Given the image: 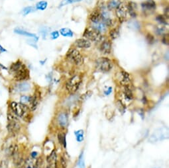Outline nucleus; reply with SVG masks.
<instances>
[{
	"label": "nucleus",
	"instance_id": "obj_26",
	"mask_svg": "<svg viewBox=\"0 0 169 168\" xmlns=\"http://www.w3.org/2000/svg\"><path fill=\"white\" fill-rule=\"evenodd\" d=\"M78 168H86L83 152H81V154L79 155V158H78Z\"/></svg>",
	"mask_w": 169,
	"mask_h": 168
},
{
	"label": "nucleus",
	"instance_id": "obj_10",
	"mask_svg": "<svg viewBox=\"0 0 169 168\" xmlns=\"http://www.w3.org/2000/svg\"><path fill=\"white\" fill-rule=\"evenodd\" d=\"M141 7L144 13L150 14L154 12L156 9V4L153 0H147L141 4Z\"/></svg>",
	"mask_w": 169,
	"mask_h": 168
},
{
	"label": "nucleus",
	"instance_id": "obj_48",
	"mask_svg": "<svg viewBox=\"0 0 169 168\" xmlns=\"http://www.w3.org/2000/svg\"><path fill=\"white\" fill-rule=\"evenodd\" d=\"M155 168H156V167H155Z\"/></svg>",
	"mask_w": 169,
	"mask_h": 168
},
{
	"label": "nucleus",
	"instance_id": "obj_37",
	"mask_svg": "<svg viewBox=\"0 0 169 168\" xmlns=\"http://www.w3.org/2000/svg\"><path fill=\"white\" fill-rule=\"evenodd\" d=\"M146 40L149 44H153L155 42V38L151 34H147L146 36Z\"/></svg>",
	"mask_w": 169,
	"mask_h": 168
},
{
	"label": "nucleus",
	"instance_id": "obj_20",
	"mask_svg": "<svg viewBox=\"0 0 169 168\" xmlns=\"http://www.w3.org/2000/svg\"><path fill=\"white\" fill-rule=\"evenodd\" d=\"M127 5L128 12H129V15H131V17H135L137 15V5L135 3L130 1Z\"/></svg>",
	"mask_w": 169,
	"mask_h": 168
},
{
	"label": "nucleus",
	"instance_id": "obj_21",
	"mask_svg": "<svg viewBox=\"0 0 169 168\" xmlns=\"http://www.w3.org/2000/svg\"><path fill=\"white\" fill-rule=\"evenodd\" d=\"M124 99L126 101H131L133 99V95L131 90L129 88V85L123 86V91Z\"/></svg>",
	"mask_w": 169,
	"mask_h": 168
},
{
	"label": "nucleus",
	"instance_id": "obj_17",
	"mask_svg": "<svg viewBox=\"0 0 169 168\" xmlns=\"http://www.w3.org/2000/svg\"><path fill=\"white\" fill-rule=\"evenodd\" d=\"M90 21L92 23H98L99 21H102V15L98 9H96L92 12V13L90 15Z\"/></svg>",
	"mask_w": 169,
	"mask_h": 168
},
{
	"label": "nucleus",
	"instance_id": "obj_22",
	"mask_svg": "<svg viewBox=\"0 0 169 168\" xmlns=\"http://www.w3.org/2000/svg\"><path fill=\"white\" fill-rule=\"evenodd\" d=\"M56 153L55 150H52L51 154H50L47 157H46V162H47L50 166H52V165L56 164Z\"/></svg>",
	"mask_w": 169,
	"mask_h": 168
},
{
	"label": "nucleus",
	"instance_id": "obj_12",
	"mask_svg": "<svg viewBox=\"0 0 169 168\" xmlns=\"http://www.w3.org/2000/svg\"><path fill=\"white\" fill-rule=\"evenodd\" d=\"M31 89V85L29 83L22 82L15 85V91L19 93H24L29 91Z\"/></svg>",
	"mask_w": 169,
	"mask_h": 168
},
{
	"label": "nucleus",
	"instance_id": "obj_13",
	"mask_svg": "<svg viewBox=\"0 0 169 168\" xmlns=\"http://www.w3.org/2000/svg\"><path fill=\"white\" fill-rule=\"evenodd\" d=\"M75 46L79 48H89L91 46V42L88 40L84 39H77L74 42Z\"/></svg>",
	"mask_w": 169,
	"mask_h": 168
},
{
	"label": "nucleus",
	"instance_id": "obj_5",
	"mask_svg": "<svg viewBox=\"0 0 169 168\" xmlns=\"http://www.w3.org/2000/svg\"><path fill=\"white\" fill-rule=\"evenodd\" d=\"M83 36L89 41H92L94 42H101L103 40V36L102 33H99L92 27L86 28L83 33Z\"/></svg>",
	"mask_w": 169,
	"mask_h": 168
},
{
	"label": "nucleus",
	"instance_id": "obj_36",
	"mask_svg": "<svg viewBox=\"0 0 169 168\" xmlns=\"http://www.w3.org/2000/svg\"><path fill=\"white\" fill-rule=\"evenodd\" d=\"M49 28L48 27H43L41 28V29H40V33L42 35L43 37H44V38H45L46 36L47 35V34L49 32Z\"/></svg>",
	"mask_w": 169,
	"mask_h": 168
},
{
	"label": "nucleus",
	"instance_id": "obj_40",
	"mask_svg": "<svg viewBox=\"0 0 169 168\" xmlns=\"http://www.w3.org/2000/svg\"><path fill=\"white\" fill-rule=\"evenodd\" d=\"M51 39H56L59 36L58 31H57V30L53 31L52 33H51Z\"/></svg>",
	"mask_w": 169,
	"mask_h": 168
},
{
	"label": "nucleus",
	"instance_id": "obj_23",
	"mask_svg": "<svg viewBox=\"0 0 169 168\" xmlns=\"http://www.w3.org/2000/svg\"><path fill=\"white\" fill-rule=\"evenodd\" d=\"M24 64L23 62H21L20 60H18L17 62H14V63L12 64L10 66V70L12 72L14 73L15 71H17L18 70H19L20 68L23 66Z\"/></svg>",
	"mask_w": 169,
	"mask_h": 168
},
{
	"label": "nucleus",
	"instance_id": "obj_30",
	"mask_svg": "<svg viewBox=\"0 0 169 168\" xmlns=\"http://www.w3.org/2000/svg\"><path fill=\"white\" fill-rule=\"evenodd\" d=\"M35 11V8L32 7V6H28V7H25L23 10L21 11V13L23 14L24 16H25V15L29 14L31 13H33Z\"/></svg>",
	"mask_w": 169,
	"mask_h": 168
},
{
	"label": "nucleus",
	"instance_id": "obj_18",
	"mask_svg": "<svg viewBox=\"0 0 169 168\" xmlns=\"http://www.w3.org/2000/svg\"><path fill=\"white\" fill-rule=\"evenodd\" d=\"M58 123L62 128H65L68 123V114L66 113H61L58 116Z\"/></svg>",
	"mask_w": 169,
	"mask_h": 168
},
{
	"label": "nucleus",
	"instance_id": "obj_33",
	"mask_svg": "<svg viewBox=\"0 0 169 168\" xmlns=\"http://www.w3.org/2000/svg\"><path fill=\"white\" fill-rule=\"evenodd\" d=\"M31 98V96H29V95H22L20 97V101L21 103L25 104L27 105V104H29Z\"/></svg>",
	"mask_w": 169,
	"mask_h": 168
},
{
	"label": "nucleus",
	"instance_id": "obj_47",
	"mask_svg": "<svg viewBox=\"0 0 169 168\" xmlns=\"http://www.w3.org/2000/svg\"><path fill=\"white\" fill-rule=\"evenodd\" d=\"M30 1H33V0H30Z\"/></svg>",
	"mask_w": 169,
	"mask_h": 168
},
{
	"label": "nucleus",
	"instance_id": "obj_8",
	"mask_svg": "<svg viewBox=\"0 0 169 168\" xmlns=\"http://www.w3.org/2000/svg\"><path fill=\"white\" fill-rule=\"evenodd\" d=\"M13 74L14 79L18 82H21V81L26 80L29 78V71L25 64L19 70H18Z\"/></svg>",
	"mask_w": 169,
	"mask_h": 168
},
{
	"label": "nucleus",
	"instance_id": "obj_39",
	"mask_svg": "<svg viewBox=\"0 0 169 168\" xmlns=\"http://www.w3.org/2000/svg\"><path fill=\"white\" fill-rule=\"evenodd\" d=\"M129 27H132L133 29H139V24L137 22H131L129 23Z\"/></svg>",
	"mask_w": 169,
	"mask_h": 168
},
{
	"label": "nucleus",
	"instance_id": "obj_43",
	"mask_svg": "<svg viewBox=\"0 0 169 168\" xmlns=\"http://www.w3.org/2000/svg\"><path fill=\"white\" fill-rule=\"evenodd\" d=\"M111 91H112V88L109 87V88L107 90H105V91H104V94L105 95H108L110 94V93H111Z\"/></svg>",
	"mask_w": 169,
	"mask_h": 168
},
{
	"label": "nucleus",
	"instance_id": "obj_11",
	"mask_svg": "<svg viewBox=\"0 0 169 168\" xmlns=\"http://www.w3.org/2000/svg\"><path fill=\"white\" fill-rule=\"evenodd\" d=\"M40 99V93L38 92H35L33 96H31V101L28 106L29 107V109L31 111H34L36 110V109L38 106L39 101Z\"/></svg>",
	"mask_w": 169,
	"mask_h": 168
},
{
	"label": "nucleus",
	"instance_id": "obj_29",
	"mask_svg": "<svg viewBox=\"0 0 169 168\" xmlns=\"http://www.w3.org/2000/svg\"><path fill=\"white\" fill-rule=\"evenodd\" d=\"M48 4L46 1H40L39 2L37 3L36 4V9H38V10L43 11L47 7Z\"/></svg>",
	"mask_w": 169,
	"mask_h": 168
},
{
	"label": "nucleus",
	"instance_id": "obj_7",
	"mask_svg": "<svg viewBox=\"0 0 169 168\" xmlns=\"http://www.w3.org/2000/svg\"><path fill=\"white\" fill-rule=\"evenodd\" d=\"M115 13H116L119 21L121 23L123 22L127 19L128 15H129L127 5L124 3H119L117 7L115 8Z\"/></svg>",
	"mask_w": 169,
	"mask_h": 168
},
{
	"label": "nucleus",
	"instance_id": "obj_4",
	"mask_svg": "<svg viewBox=\"0 0 169 168\" xmlns=\"http://www.w3.org/2000/svg\"><path fill=\"white\" fill-rule=\"evenodd\" d=\"M82 81V77L79 74L74 75L68 80L66 83V89L70 93L76 92L79 88Z\"/></svg>",
	"mask_w": 169,
	"mask_h": 168
},
{
	"label": "nucleus",
	"instance_id": "obj_44",
	"mask_svg": "<svg viewBox=\"0 0 169 168\" xmlns=\"http://www.w3.org/2000/svg\"><path fill=\"white\" fill-rule=\"evenodd\" d=\"M37 155H38V154L36 152H31V157L32 158H36Z\"/></svg>",
	"mask_w": 169,
	"mask_h": 168
},
{
	"label": "nucleus",
	"instance_id": "obj_27",
	"mask_svg": "<svg viewBox=\"0 0 169 168\" xmlns=\"http://www.w3.org/2000/svg\"><path fill=\"white\" fill-rule=\"evenodd\" d=\"M167 17H166L164 15H159L157 17H156V21L161 24L163 25H168V21H167Z\"/></svg>",
	"mask_w": 169,
	"mask_h": 168
},
{
	"label": "nucleus",
	"instance_id": "obj_31",
	"mask_svg": "<svg viewBox=\"0 0 169 168\" xmlns=\"http://www.w3.org/2000/svg\"><path fill=\"white\" fill-rule=\"evenodd\" d=\"M119 35H120V31H119L117 28H114V29H111L110 32H109V36H110L112 39H117L119 36Z\"/></svg>",
	"mask_w": 169,
	"mask_h": 168
},
{
	"label": "nucleus",
	"instance_id": "obj_34",
	"mask_svg": "<svg viewBox=\"0 0 169 168\" xmlns=\"http://www.w3.org/2000/svg\"><path fill=\"white\" fill-rule=\"evenodd\" d=\"M92 94V91H87L86 93H84V94H83L80 97V100L81 101H86L87 99H88L89 97H91Z\"/></svg>",
	"mask_w": 169,
	"mask_h": 168
},
{
	"label": "nucleus",
	"instance_id": "obj_38",
	"mask_svg": "<svg viewBox=\"0 0 169 168\" xmlns=\"http://www.w3.org/2000/svg\"><path fill=\"white\" fill-rule=\"evenodd\" d=\"M61 165L62 168H67V160H66L65 158L63 156H62L61 158Z\"/></svg>",
	"mask_w": 169,
	"mask_h": 168
},
{
	"label": "nucleus",
	"instance_id": "obj_46",
	"mask_svg": "<svg viewBox=\"0 0 169 168\" xmlns=\"http://www.w3.org/2000/svg\"><path fill=\"white\" fill-rule=\"evenodd\" d=\"M1 67H2V68H5V67H4V66H3V65H2V64H0V68H1Z\"/></svg>",
	"mask_w": 169,
	"mask_h": 168
},
{
	"label": "nucleus",
	"instance_id": "obj_35",
	"mask_svg": "<svg viewBox=\"0 0 169 168\" xmlns=\"http://www.w3.org/2000/svg\"><path fill=\"white\" fill-rule=\"evenodd\" d=\"M80 1H82V0H62V1L61 2V7H62V6L66 5H68V4H73V3L78 2Z\"/></svg>",
	"mask_w": 169,
	"mask_h": 168
},
{
	"label": "nucleus",
	"instance_id": "obj_3",
	"mask_svg": "<svg viewBox=\"0 0 169 168\" xmlns=\"http://www.w3.org/2000/svg\"><path fill=\"white\" fill-rule=\"evenodd\" d=\"M112 67V62L108 58H99L96 61V68L98 71H102V72H108L111 70Z\"/></svg>",
	"mask_w": 169,
	"mask_h": 168
},
{
	"label": "nucleus",
	"instance_id": "obj_32",
	"mask_svg": "<svg viewBox=\"0 0 169 168\" xmlns=\"http://www.w3.org/2000/svg\"><path fill=\"white\" fill-rule=\"evenodd\" d=\"M119 4V3L117 2L116 1H115V0H110L108 2V5H107V7L108 10H112V9H115Z\"/></svg>",
	"mask_w": 169,
	"mask_h": 168
},
{
	"label": "nucleus",
	"instance_id": "obj_42",
	"mask_svg": "<svg viewBox=\"0 0 169 168\" xmlns=\"http://www.w3.org/2000/svg\"><path fill=\"white\" fill-rule=\"evenodd\" d=\"M162 42L164 43L165 45H168V35H166L163 36V38H162Z\"/></svg>",
	"mask_w": 169,
	"mask_h": 168
},
{
	"label": "nucleus",
	"instance_id": "obj_9",
	"mask_svg": "<svg viewBox=\"0 0 169 168\" xmlns=\"http://www.w3.org/2000/svg\"><path fill=\"white\" fill-rule=\"evenodd\" d=\"M7 129L9 133H11L12 135L17 134L21 129V124L19 121V119L9 120H8V123L7 125Z\"/></svg>",
	"mask_w": 169,
	"mask_h": 168
},
{
	"label": "nucleus",
	"instance_id": "obj_2",
	"mask_svg": "<svg viewBox=\"0 0 169 168\" xmlns=\"http://www.w3.org/2000/svg\"><path fill=\"white\" fill-rule=\"evenodd\" d=\"M66 58L76 66H80L84 63V58L82 55L76 48H72L68 50L66 54Z\"/></svg>",
	"mask_w": 169,
	"mask_h": 168
},
{
	"label": "nucleus",
	"instance_id": "obj_24",
	"mask_svg": "<svg viewBox=\"0 0 169 168\" xmlns=\"http://www.w3.org/2000/svg\"><path fill=\"white\" fill-rule=\"evenodd\" d=\"M60 33L63 36L66 37H73L74 33L71 29H68V28H63L60 30Z\"/></svg>",
	"mask_w": 169,
	"mask_h": 168
},
{
	"label": "nucleus",
	"instance_id": "obj_45",
	"mask_svg": "<svg viewBox=\"0 0 169 168\" xmlns=\"http://www.w3.org/2000/svg\"><path fill=\"white\" fill-rule=\"evenodd\" d=\"M6 52V50L3 47V46L1 45H0V52Z\"/></svg>",
	"mask_w": 169,
	"mask_h": 168
},
{
	"label": "nucleus",
	"instance_id": "obj_41",
	"mask_svg": "<svg viewBox=\"0 0 169 168\" xmlns=\"http://www.w3.org/2000/svg\"><path fill=\"white\" fill-rule=\"evenodd\" d=\"M36 42H37V40H35V39H33V40H28V41H27L28 44L37 48V45H36Z\"/></svg>",
	"mask_w": 169,
	"mask_h": 168
},
{
	"label": "nucleus",
	"instance_id": "obj_16",
	"mask_svg": "<svg viewBox=\"0 0 169 168\" xmlns=\"http://www.w3.org/2000/svg\"><path fill=\"white\" fill-rule=\"evenodd\" d=\"M93 29H94L95 30H96L97 31H98L99 33H104L107 30V25L105 24V23L104 21H100L98 23H92V27Z\"/></svg>",
	"mask_w": 169,
	"mask_h": 168
},
{
	"label": "nucleus",
	"instance_id": "obj_19",
	"mask_svg": "<svg viewBox=\"0 0 169 168\" xmlns=\"http://www.w3.org/2000/svg\"><path fill=\"white\" fill-rule=\"evenodd\" d=\"M14 32H15V33L18 34V35H23V36H25L30 37V38H32L33 39H35V40H37V41L39 39V38L35 34L28 33L27 31L23 30V29H19V28H16V29H15Z\"/></svg>",
	"mask_w": 169,
	"mask_h": 168
},
{
	"label": "nucleus",
	"instance_id": "obj_14",
	"mask_svg": "<svg viewBox=\"0 0 169 168\" xmlns=\"http://www.w3.org/2000/svg\"><path fill=\"white\" fill-rule=\"evenodd\" d=\"M120 82L121 85L127 86L129 85L131 82V78L129 74L126 71H121L120 72Z\"/></svg>",
	"mask_w": 169,
	"mask_h": 168
},
{
	"label": "nucleus",
	"instance_id": "obj_25",
	"mask_svg": "<svg viewBox=\"0 0 169 168\" xmlns=\"http://www.w3.org/2000/svg\"><path fill=\"white\" fill-rule=\"evenodd\" d=\"M74 135L76 136V140L78 142H82L84 139V132L83 130H79L74 132Z\"/></svg>",
	"mask_w": 169,
	"mask_h": 168
},
{
	"label": "nucleus",
	"instance_id": "obj_6",
	"mask_svg": "<svg viewBox=\"0 0 169 168\" xmlns=\"http://www.w3.org/2000/svg\"><path fill=\"white\" fill-rule=\"evenodd\" d=\"M168 130L166 128H161L155 130L152 135L150 136L149 141L151 143H155L168 138Z\"/></svg>",
	"mask_w": 169,
	"mask_h": 168
},
{
	"label": "nucleus",
	"instance_id": "obj_28",
	"mask_svg": "<svg viewBox=\"0 0 169 168\" xmlns=\"http://www.w3.org/2000/svg\"><path fill=\"white\" fill-rule=\"evenodd\" d=\"M58 140L61 144L63 145L64 148H67V139H66V135L62 133L58 134Z\"/></svg>",
	"mask_w": 169,
	"mask_h": 168
},
{
	"label": "nucleus",
	"instance_id": "obj_15",
	"mask_svg": "<svg viewBox=\"0 0 169 168\" xmlns=\"http://www.w3.org/2000/svg\"><path fill=\"white\" fill-rule=\"evenodd\" d=\"M111 51V43L109 40H104L100 45V51L104 54H110Z\"/></svg>",
	"mask_w": 169,
	"mask_h": 168
},
{
	"label": "nucleus",
	"instance_id": "obj_1",
	"mask_svg": "<svg viewBox=\"0 0 169 168\" xmlns=\"http://www.w3.org/2000/svg\"><path fill=\"white\" fill-rule=\"evenodd\" d=\"M9 109L10 111L17 117L25 119L29 115V112L30 111L28 105L21 103H17L12 101L9 104Z\"/></svg>",
	"mask_w": 169,
	"mask_h": 168
}]
</instances>
